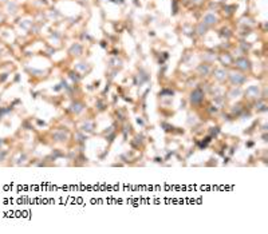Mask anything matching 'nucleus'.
<instances>
[{
    "label": "nucleus",
    "instance_id": "f257e3e1",
    "mask_svg": "<svg viewBox=\"0 0 268 234\" xmlns=\"http://www.w3.org/2000/svg\"><path fill=\"white\" fill-rule=\"evenodd\" d=\"M192 103H198L201 99H202V94H201V91H194L192 94Z\"/></svg>",
    "mask_w": 268,
    "mask_h": 234
}]
</instances>
